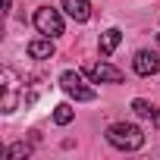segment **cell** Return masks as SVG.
Listing matches in <instances>:
<instances>
[{"label":"cell","instance_id":"6da1fadb","mask_svg":"<svg viewBox=\"0 0 160 160\" xmlns=\"http://www.w3.org/2000/svg\"><path fill=\"white\" fill-rule=\"evenodd\" d=\"M107 141L113 148H119V151H138L144 144V132L138 126H132V122H113L107 129Z\"/></svg>","mask_w":160,"mask_h":160},{"label":"cell","instance_id":"7a4b0ae2","mask_svg":"<svg viewBox=\"0 0 160 160\" xmlns=\"http://www.w3.org/2000/svg\"><path fill=\"white\" fill-rule=\"evenodd\" d=\"M60 88H63V91H66L69 98L82 101V104H85V101H94V98H98V91H94L91 85H85V78L78 75L75 69H66V72L60 75Z\"/></svg>","mask_w":160,"mask_h":160},{"label":"cell","instance_id":"3957f363","mask_svg":"<svg viewBox=\"0 0 160 160\" xmlns=\"http://www.w3.org/2000/svg\"><path fill=\"white\" fill-rule=\"evenodd\" d=\"M35 28L47 38H57V35H63V16L50 7H38L35 10Z\"/></svg>","mask_w":160,"mask_h":160},{"label":"cell","instance_id":"277c9868","mask_svg":"<svg viewBox=\"0 0 160 160\" xmlns=\"http://www.w3.org/2000/svg\"><path fill=\"white\" fill-rule=\"evenodd\" d=\"M85 75L91 78V82H107V85H119L122 82V69H116V66H110V63H88L85 66Z\"/></svg>","mask_w":160,"mask_h":160},{"label":"cell","instance_id":"5b68a950","mask_svg":"<svg viewBox=\"0 0 160 160\" xmlns=\"http://www.w3.org/2000/svg\"><path fill=\"white\" fill-rule=\"evenodd\" d=\"M132 69H135L138 75H154V72H160V57H157L154 50H138Z\"/></svg>","mask_w":160,"mask_h":160},{"label":"cell","instance_id":"8992f818","mask_svg":"<svg viewBox=\"0 0 160 160\" xmlns=\"http://www.w3.org/2000/svg\"><path fill=\"white\" fill-rule=\"evenodd\" d=\"M3 104H0V110L3 113H13L16 110V104H19V88H16V82H13V72L10 69H3Z\"/></svg>","mask_w":160,"mask_h":160},{"label":"cell","instance_id":"52a82bcc","mask_svg":"<svg viewBox=\"0 0 160 160\" xmlns=\"http://www.w3.org/2000/svg\"><path fill=\"white\" fill-rule=\"evenodd\" d=\"M60 3L69 13V19H75V22H88L91 19V3L88 0H60Z\"/></svg>","mask_w":160,"mask_h":160},{"label":"cell","instance_id":"ba28073f","mask_svg":"<svg viewBox=\"0 0 160 160\" xmlns=\"http://www.w3.org/2000/svg\"><path fill=\"white\" fill-rule=\"evenodd\" d=\"M28 57L32 60H50L53 57V38H35L32 44H28Z\"/></svg>","mask_w":160,"mask_h":160},{"label":"cell","instance_id":"9c48e42d","mask_svg":"<svg viewBox=\"0 0 160 160\" xmlns=\"http://www.w3.org/2000/svg\"><path fill=\"white\" fill-rule=\"evenodd\" d=\"M132 110L141 116V119H151L154 126H160V110L154 107V104H148V101H141V98H135L132 101Z\"/></svg>","mask_w":160,"mask_h":160},{"label":"cell","instance_id":"30bf717a","mask_svg":"<svg viewBox=\"0 0 160 160\" xmlns=\"http://www.w3.org/2000/svg\"><path fill=\"white\" fill-rule=\"evenodd\" d=\"M119 41H122V32H119V28H107V32L101 35V53L110 57V53L119 47Z\"/></svg>","mask_w":160,"mask_h":160},{"label":"cell","instance_id":"8fae6325","mask_svg":"<svg viewBox=\"0 0 160 160\" xmlns=\"http://www.w3.org/2000/svg\"><path fill=\"white\" fill-rule=\"evenodd\" d=\"M72 116H75V110H72L69 104H60V107L53 110V122H57V126H69Z\"/></svg>","mask_w":160,"mask_h":160},{"label":"cell","instance_id":"7c38bea8","mask_svg":"<svg viewBox=\"0 0 160 160\" xmlns=\"http://www.w3.org/2000/svg\"><path fill=\"white\" fill-rule=\"evenodd\" d=\"M28 154H32L28 144H13V148H7V160H22V157H28Z\"/></svg>","mask_w":160,"mask_h":160},{"label":"cell","instance_id":"4fadbf2b","mask_svg":"<svg viewBox=\"0 0 160 160\" xmlns=\"http://www.w3.org/2000/svg\"><path fill=\"white\" fill-rule=\"evenodd\" d=\"M157 41H160V35H157Z\"/></svg>","mask_w":160,"mask_h":160}]
</instances>
